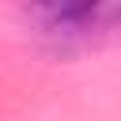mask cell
<instances>
[{
  "mask_svg": "<svg viewBox=\"0 0 121 121\" xmlns=\"http://www.w3.org/2000/svg\"><path fill=\"white\" fill-rule=\"evenodd\" d=\"M113 15H117L113 4H45L26 11V19L34 23V34L57 53H72L102 38Z\"/></svg>",
  "mask_w": 121,
  "mask_h": 121,
  "instance_id": "1",
  "label": "cell"
}]
</instances>
